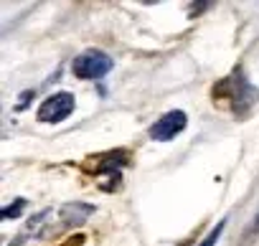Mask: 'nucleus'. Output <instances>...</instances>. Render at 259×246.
<instances>
[{
  "mask_svg": "<svg viewBox=\"0 0 259 246\" xmlns=\"http://www.w3.org/2000/svg\"><path fill=\"white\" fill-rule=\"evenodd\" d=\"M219 91H224L226 104H229V109H231L236 117L249 114V109H251V107L256 104V99H259L256 86H251V81H249L241 71L226 76L224 81H219L216 89H213V94H219Z\"/></svg>",
  "mask_w": 259,
  "mask_h": 246,
  "instance_id": "f257e3e1",
  "label": "nucleus"
},
{
  "mask_svg": "<svg viewBox=\"0 0 259 246\" xmlns=\"http://www.w3.org/2000/svg\"><path fill=\"white\" fill-rule=\"evenodd\" d=\"M112 66H114L112 56H107V54L99 51V48H87V51H81V54L74 59V64H71L74 74H76L79 79H87V81H94V79L107 76V74L112 71Z\"/></svg>",
  "mask_w": 259,
  "mask_h": 246,
  "instance_id": "f03ea898",
  "label": "nucleus"
},
{
  "mask_svg": "<svg viewBox=\"0 0 259 246\" xmlns=\"http://www.w3.org/2000/svg\"><path fill=\"white\" fill-rule=\"evenodd\" d=\"M76 102H74V94L69 91H56L51 96H46L38 107V122H46V125H59V122L69 119L71 112H74Z\"/></svg>",
  "mask_w": 259,
  "mask_h": 246,
  "instance_id": "7ed1b4c3",
  "label": "nucleus"
},
{
  "mask_svg": "<svg viewBox=\"0 0 259 246\" xmlns=\"http://www.w3.org/2000/svg\"><path fill=\"white\" fill-rule=\"evenodd\" d=\"M188 127V114L183 109H170L163 117H158L150 127V137L155 142H170Z\"/></svg>",
  "mask_w": 259,
  "mask_h": 246,
  "instance_id": "20e7f679",
  "label": "nucleus"
},
{
  "mask_svg": "<svg viewBox=\"0 0 259 246\" xmlns=\"http://www.w3.org/2000/svg\"><path fill=\"white\" fill-rule=\"evenodd\" d=\"M92 213H94V206H89V203H66V206L59 208V221H56V228L54 231H59V228L64 231L69 226H79Z\"/></svg>",
  "mask_w": 259,
  "mask_h": 246,
  "instance_id": "39448f33",
  "label": "nucleus"
},
{
  "mask_svg": "<svg viewBox=\"0 0 259 246\" xmlns=\"http://www.w3.org/2000/svg\"><path fill=\"white\" fill-rule=\"evenodd\" d=\"M224 228H226V218H224V221H219V223L213 226V231H211V233L198 243V246H216V241H219V236L224 233Z\"/></svg>",
  "mask_w": 259,
  "mask_h": 246,
  "instance_id": "423d86ee",
  "label": "nucleus"
},
{
  "mask_svg": "<svg viewBox=\"0 0 259 246\" xmlns=\"http://www.w3.org/2000/svg\"><path fill=\"white\" fill-rule=\"evenodd\" d=\"M23 208H26V201H23V198H18L16 203H11V206H6V208H3V218H6V221H11V218H16Z\"/></svg>",
  "mask_w": 259,
  "mask_h": 246,
  "instance_id": "0eeeda50",
  "label": "nucleus"
},
{
  "mask_svg": "<svg viewBox=\"0 0 259 246\" xmlns=\"http://www.w3.org/2000/svg\"><path fill=\"white\" fill-rule=\"evenodd\" d=\"M254 228H259V213H256V218H254Z\"/></svg>",
  "mask_w": 259,
  "mask_h": 246,
  "instance_id": "6e6552de",
  "label": "nucleus"
}]
</instances>
